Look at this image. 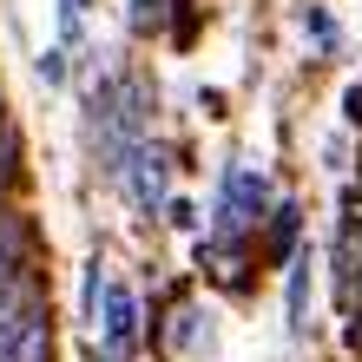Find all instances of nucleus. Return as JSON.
Segmentation results:
<instances>
[{"mask_svg":"<svg viewBox=\"0 0 362 362\" xmlns=\"http://www.w3.org/2000/svg\"><path fill=\"white\" fill-rule=\"evenodd\" d=\"M99 336H105V349H125V343H132V336H139V296L132 290H125V284H112V290H105V316H99Z\"/></svg>","mask_w":362,"mask_h":362,"instance_id":"3","label":"nucleus"},{"mask_svg":"<svg viewBox=\"0 0 362 362\" xmlns=\"http://www.w3.org/2000/svg\"><path fill=\"white\" fill-rule=\"evenodd\" d=\"M270 244H276V257H290V244H296V204L276 211V230H270Z\"/></svg>","mask_w":362,"mask_h":362,"instance_id":"5","label":"nucleus"},{"mask_svg":"<svg viewBox=\"0 0 362 362\" xmlns=\"http://www.w3.org/2000/svg\"><path fill=\"white\" fill-rule=\"evenodd\" d=\"M119 185H125V198H132V211H158L165 204V152L158 145H132V152L119 158Z\"/></svg>","mask_w":362,"mask_h":362,"instance_id":"1","label":"nucleus"},{"mask_svg":"<svg viewBox=\"0 0 362 362\" xmlns=\"http://www.w3.org/2000/svg\"><path fill=\"white\" fill-rule=\"evenodd\" d=\"M7 270H13V230L0 224V284H7Z\"/></svg>","mask_w":362,"mask_h":362,"instance_id":"7","label":"nucleus"},{"mask_svg":"<svg viewBox=\"0 0 362 362\" xmlns=\"http://www.w3.org/2000/svg\"><path fill=\"white\" fill-rule=\"evenodd\" d=\"M303 290H310V264L296 257V264H290V323H296V329H303Z\"/></svg>","mask_w":362,"mask_h":362,"instance_id":"4","label":"nucleus"},{"mask_svg":"<svg viewBox=\"0 0 362 362\" xmlns=\"http://www.w3.org/2000/svg\"><path fill=\"white\" fill-rule=\"evenodd\" d=\"M79 20H86V0H59V27H66V40H79Z\"/></svg>","mask_w":362,"mask_h":362,"instance_id":"6","label":"nucleus"},{"mask_svg":"<svg viewBox=\"0 0 362 362\" xmlns=\"http://www.w3.org/2000/svg\"><path fill=\"white\" fill-rule=\"evenodd\" d=\"M257 211H264V172L238 165V172L224 178V230H244Z\"/></svg>","mask_w":362,"mask_h":362,"instance_id":"2","label":"nucleus"}]
</instances>
